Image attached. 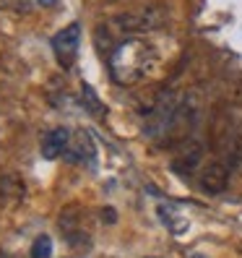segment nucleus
Listing matches in <instances>:
<instances>
[{
    "label": "nucleus",
    "mask_w": 242,
    "mask_h": 258,
    "mask_svg": "<svg viewBox=\"0 0 242 258\" xmlns=\"http://www.w3.org/2000/svg\"><path fill=\"white\" fill-rule=\"evenodd\" d=\"M159 217H162V222L167 224V230L172 232V235H185L188 232V219H183L177 214L175 209H170V206H159Z\"/></svg>",
    "instance_id": "nucleus-7"
},
{
    "label": "nucleus",
    "mask_w": 242,
    "mask_h": 258,
    "mask_svg": "<svg viewBox=\"0 0 242 258\" xmlns=\"http://www.w3.org/2000/svg\"><path fill=\"white\" fill-rule=\"evenodd\" d=\"M78 47H81V24H68L65 29H60L52 39V50H55V57L63 68H70L75 55H78Z\"/></svg>",
    "instance_id": "nucleus-3"
},
{
    "label": "nucleus",
    "mask_w": 242,
    "mask_h": 258,
    "mask_svg": "<svg viewBox=\"0 0 242 258\" xmlns=\"http://www.w3.org/2000/svg\"><path fill=\"white\" fill-rule=\"evenodd\" d=\"M102 219H104V222H110V224H115V219H117V217H115V211L107 206V209L102 211Z\"/></svg>",
    "instance_id": "nucleus-11"
},
{
    "label": "nucleus",
    "mask_w": 242,
    "mask_h": 258,
    "mask_svg": "<svg viewBox=\"0 0 242 258\" xmlns=\"http://www.w3.org/2000/svg\"><path fill=\"white\" fill-rule=\"evenodd\" d=\"M0 196H3L6 201H16L24 196V183L16 177V175H6L0 177Z\"/></svg>",
    "instance_id": "nucleus-8"
},
{
    "label": "nucleus",
    "mask_w": 242,
    "mask_h": 258,
    "mask_svg": "<svg viewBox=\"0 0 242 258\" xmlns=\"http://www.w3.org/2000/svg\"><path fill=\"white\" fill-rule=\"evenodd\" d=\"M151 258H154V255H151Z\"/></svg>",
    "instance_id": "nucleus-14"
},
{
    "label": "nucleus",
    "mask_w": 242,
    "mask_h": 258,
    "mask_svg": "<svg viewBox=\"0 0 242 258\" xmlns=\"http://www.w3.org/2000/svg\"><path fill=\"white\" fill-rule=\"evenodd\" d=\"M68 141H70V131L68 128H52L47 131V136L42 139V157L44 159H57L63 157V151L68 149Z\"/></svg>",
    "instance_id": "nucleus-6"
},
{
    "label": "nucleus",
    "mask_w": 242,
    "mask_h": 258,
    "mask_svg": "<svg viewBox=\"0 0 242 258\" xmlns=\"http://www.w3.org/2000/svg\"><path fill=\"white\" fill-rule=\"evenodd\" d=\"M193 258H208V255H201V253H195V255H193Z\"/></svg>",
    "instance_id": "nucleus-13"
},
{
    "label": "nucleus",
    "mask_w": 242,
    "mask_h": 258,
    "mask_svg": "<svg viewBox=\"0 0 242 258\" xmlns=\"http://www.w3.org/2000/svg\"><path fill=\"white\" fill-rule=\"evenodd\" d=\"M52 255V240L50 235H39L32 245V258H50Z\"/></svg>",
    "instance_id": "nucleus-10"
},
{
    "label": "nucleus",
    "mask_w": 242,
    "mask_h": 258,
    "mask_svg": "<svg viewBox=\"0 0 242 258\" xmlns=\"http://www.w3.org/2000/svg\"><path fill=\"white\" fill-rule=\"evenodd\" d=\"M151 63H154V50L143 39H125L120 42L110 55V76L120 86H133L148 73Z\"/></svg>",
    "instance_id": "nucleus-1"
},
{
    "label": "nucleus",
    "mask_w": 242,
    "mask_h": 258,
    "mask_svg": "<svg viewBox=\"0 0 242 258\" xmlns=\"http://www.w3.org/2000/svg\"><path fill=\"white\" fill-rule=\"evenodd\" d=\"M63 159L65 162H73V164H89L92 167L94 159H97V146H94V139L89 131H70V141H68V149L63 151Z\"/></svg>",
    "instance_id": "nucleus-4"
},
{
    "label": "nucleus",
    "mask_w": 242,
    "mask_h": 258,
    "mask_svg": "<svg viewBox=\"0 0 242 258\" xmlns=\"http://www.w3.org/2000/svg\"><path fill=\"white\" fill-rule=\"evenodd\" d=\"M175 115H177L175 94H172V92H164V94L154 102L151 112H148V136H154V139H162V136L172 128Z\"/></svg>",
    "instance_id": "nucleus-2"
},
{
    "label": "nucleus",
    "mask_w": 242,
    "mask_h": 258,
    "mask_svg": "<svg viewBox=\"0 0 242 258\" xmlns=\"http://www.w3.org/2000/svg\"><path fill=\"white\" fill-rule=\"evenodd\" d=\"M57 3V0H37V6H42V8H52Z\"/></svg>",
    "instance_id": "nucleus-12"
},
{
    "label": "nucleus",
    "mask_w": 242,
    "mask_h": 258,
    "mask_svg": "<svg viewBox=\"0 0 242 258\" xmlns=\"http://www.w3.org/2000/svg\"><path fill=\"white\" fill-rule=\"evenodd\" d=\"M226 185H229V170H226V164L221 162H214L208 164L206 170L201 172V188L211 196H219L226 190Z\"/></svg>",
    "instance_id": "nucleus-5"
},
{
    "label": "nucleus",
    "mask_w": 242,
    "mask_h": 258,
    "mask_svg": "<svg viewBox=\"0 0 242 258\" xmlns=\"http://www.w3.org/2000/svg\"><path fill=\"white\" fill-rule=\"evenodd\" d=\"M81 94H84V104H86V110L92 112V115H102L104 110H102V104H99V97H97V92L89 84H84L81 86Z\"/></svg>",
    "instance_id": "nucleus-9"
}]
</instances>
